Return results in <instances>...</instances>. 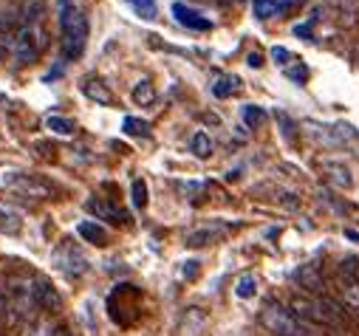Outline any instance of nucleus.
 <instances>
[{"label":"nucleus","mask_w":359,"mask_h":336,"mask_svg":"<svg viewBox=\"0 0 359 336\" xmlns=\"http://www.w3.org/2000/svg\"><path fill=\"white\" fill-rule=\"evenodd\" d=\"M57 15H60V31H62V40H60L62 57L65 59L82 57V51L88 46V34H91L85 12L74 4V0H57Z\"/></svg>","instance_id":"1"},{"label":"nucleus","mask_w":359,"mask_h":336,"mask_svg":"<svg viewBox=\"0 0 359 336\" xmlns=\"http://www.w3.org/2000/svg\"><path fill=\"white\" fill-rule=\"evenodd\" d=\"M292 311L294 316L303 322H317V325H339L342 322V311L334 300L328 297H306V294H297L292 297Z\"/></svg>","instance_id":"2"},{"label":"nucleus","mask_w":359,"mask_h":336,"mask_svg":"<svg viewBox=\"0 0 359 336\" xmlns=\"http://www.w3.org/2000/svg\"><path fill=\"white\" fill-rule=\"evenodd\" d=\"M260 325L269 330V333H275V336H306V325L294 316L292 308H283L278 302H269L263 311H260Z\"/></svg>","instance_id":"3"},{"label":"nucleus","mask_w":359,"mask_h":336,"mask_svg":"<svg viewBox=\"0 0 359 336\" xmlns=\"http://www.w3.org/2000/svg\"><path fill=\"white\" fill-rule=\"evenodd\" d=\"M12 43H15V59H18V65H32L40 57L43 46H46V34H43L40 26H23L15 34Z\"/></svg>","instance_id":"4"},{"label":"nucleus","mask_w":359,"mask_h":336,"mask_svg":"<svg viewBox=\"0 0 359 336\" xmlns=\"http://www.w3.org/2000/svg\"><path fill=\"white\" fill-rule=\"evenodd\" d=\"M9 311H12V319L15 322H29L34 319V283L29 280H15L12 288H9Z\"/></svg>","instance_id":"5"},{"label":"nucleus","mask_w":359,"mask_h":336,"mask_svg":"<svg viewBox=\"0 0 359 336\" xmlns=\"http://www.w3.org/2000/svg\"><path fill=\"white\" fill-rule=\"evenodd\" d=\"M306 130H309V136L311 139H317V141H323V144H328V147H339V144H351V141H356V127H351V125H345V122H339V125H320V122H306Z\"/></svg>","instance_id":"6"},{"label":"nucleus","mask_w":359,"mask_h":336,"mask_svg":"<svg viewBox=\"0 0 359 336\" xmlns=\"http://www.w3.org/2000/svg\"><path fill=\"white\" fill-rule=\"evenodd\" d=\"M4 187L20 192V195H29L34 201H43V198H51V187L46 181H40L37 176H23V173H9L4 176Z\"/></svg>","instance_id":"7"},{"label":"nucleus","mask_w":359,"mask_h":336,"mask_svg":"<svg viewBox=\"0 0 359 336\" xmlns=\"http://www.w3.org/2000/svg\"><path fill=\"white\" fill-rule=\"evenodd\" d=\"M51 260H54V266L60 269V272H65V274H82L85 269H88V260H85V255L74 246V243H62V246H57V251L51 255Z\"/></svg>","instance_id":"8"},{"label":"nucleus","mask_w":359,"mask_h":336,"mask_svg":"<svg viewBox=\"0 0 359 336\" xmlns=\"http://www.w3.org/2000/svg\"><path fill=\"white\" fill-rule=\"evenodd\" d=\"M34 302H37L40 311H48V314L62 311V297L51 286V280H46V277H37L34 280Z\"/></svg>","instance_id":"9"},{"label":"nucleus","mask_w":359,"mask_h":336,"mask_svg":"<svg viewBox=\"0 0 359 336\" xmlns=\"http://www.w3.org/2000/svg\"><path fill=\"white\" fill-rule=\"evenodd\" d=\"M172 15H175L178 23H182L184 29H190V31H210L212 29V20L204 18L198 9L187 6V4H172Z\"/></svg>","instance_id":"10"},{"label":"nucleus","mask_w":359,"mask_h":336,"mask_svg":"<svg viewBox=\"0 0 359 336\" xmlns=\"http://www.w3.org/2000/svg\"><path fill=\"white\" fill-rule=\"evenodd\" d=\"M79 91L91 99V102H97V105H114V94H111V88L105 85V82L97 76V74H88V76H82L79 79Z\"/></svg>","instance_id":"11"},{"label":"nucleus","mask_w":359,"mask_h":336,"mask_svg":"<svg viewBox=\"0 0 359 336\" xmlns=\"http://www.w3.org/2000/svg\"><path fill=\"white\" fill-rule=\"evenodd\" d=\"M85 209L91 215H97V220H108V223H128L130 220L119 206H114V204H108V198H97V195L85 201Z\"/></svg>","instance_id":"12"},{"label":"nucleus","mask_w":359,"mask_h":336,"mask_svg":"<svg viewBox=\"0 0 359 336\" xmlns=\"http://www.w3.org/2000/svg\"><path fill=\"white\" fill-rule=\"evenodd\" d=\"M300 0H252V12L257 20H272L286 15L289 9H294Z\"/></svg>","instance_id":"13"},{"label":"nucleus","mask_w":359,"mask_h":336,"mask_svg":"<svg viewBox=\"0 0 359 336\" xmlns=\"http://www.w3.org/2000/svg\"><path fill=\"white\" fill-rule=\"evenodd\" d=\"M320 170H323V176H325L337 190H351V187H353V173H351L348 164H342V161H323Z\"/></svg>","instance_id":"14"},{"label":"nucleus","mask_w":359,"mask_h":336,"mask_svg":"<svg viewBox=\"0 0 359 336\" xmlns=\"http://www.w3.org/2000/svg\"><path fill=\"white\" fill-rule=\"evenodd\" d=\"M294 283H297L300 288L311 291L314 297H320V294H323V288H325V280H323V274H320V269H317L314 263L300 266V269L294 272Z\"/></svg>","instance_id":"15"},{"label":"nucleus","mask_w":359,"mask_h":336,"mask_svg":"<svg viewBox=\"0 0 359 336\" xmlns=\"http://www.w3.org/2000/svg\"><path fill=\"white\" fill-rule=\"evenodd\" d=\"M76 234L82 240H88V243H94V246H108V240H111V234L105 232V226H100L97 220H82L76 226Z\"/></svg>","instance_id":"16"},{"label":"nucleus","mask_w":359,"mask_h":336,"mask_svg":"<svg viewBox=\"0 0 359 336\" xmlns=\"http://www.w3.org/2000/svg\"><path fill=\"white\" fill-rule=\"evenodd\" d=\"M238 91H241V79H238L235 74L218 76L215 85H212V97H215V99H229V97H235Z\"/></svg>","instance_id":"17"},{"label":"nucleus","mask_w":359,"mask_h":336,"mask_svg":"<svg viewBox=\"0 0 359 336\" xmlns=\"http://www.w3.org/2000/svg\"><path fill=\"white\" fill-rule=\"evenodd\" d=\"M221 234H224V226H204V229H196V232L187 234V246H193V248L210 246V243H215Z\"/></svg>","instance_id":"18"},{"label":"nucleus","mask_w":359,"mask_h":336,"mask_svg":"<svg viewBox=\"0 0 359 336\" xmlns=\"http://www.w3.org/2000/svg\"><path fill=\"white\" fill-rule=\"evenodd\" d=\"M133 102L142 105V108H150L156 102V88H153V82L144 76L136 82V88H133Z\"/></svg>","instance_id":"19"},{"label":"nucleus","mask_w":359,"mask_h":336,"mask_svg":"<svg viewBox=\"0 0 359 336\" xmlns=\"http://www.w3.org/2000/svg\"><path fill=\"white\" fill-rule=\"evenodd\" d=\"M190 150H193L196 158H210L212 155V139L204 130H196L193 139H190Z\"/></svg>","instance_id":"20"},{"label":"nucleus","mask_w":359,"mask_h":336,"mask_svg":"<svg viewBox=\"0 0 359 336\" xmlns=\"http://www.w3.org/2000/svg\"><path fill=\"white\" fill-rule=\"evenodd\" d=\"M241 119H243V125L246 127H260V125H266V111L263 108H257V105H243L241 108Z\"/></svg>","instance_id":"21"},{"label":"nucleus","mask_w":359,"mask_h":336,"mask_svg":"<svg viewBox=\"0 0 359 336\" xmlns=\"http://www.w3.org/2000/svg\"><path fill=\"white\" fill-rule=\"evenodd\" d=\"M257 294V280L255 274H241L238 283H235V297L238 300H252Z\"/></svg>","instance_id":"22"},{"label":"nucleus","mask_w":359,"mask_h":336,"mask_svg":"<svg viewBox=\"0 0 359 336\" xmlns=\"http://www.w3.org/2000/svg\"><path fill=\"white\" fill-rule=\"evenodd\" d=\"M20 226H23V220H20L18 212H12V209H0V232H4V234H18Z\"/></svg>","instance_id":"23"},{"label":"nucleus","mask_w":359,"mask_h":336,"mask_svg":"<svg viewBox=\"0 0 359 336\" xmlns=\"http://www.w3.org/2000/svg\"><path fill=\"white\" fill-rule=\"evenodd\" d=\"M43 15H46V0H26V9H23L26 26H37Z\"/></svg>","instance_id":"24"},{"label":"nucleus","mask_w":359,"mask_h":336,"mask_svg":"<svg viewBox=\"0 0 359 336\" xmlns=\"http://www.w3.org/2000/svg\"><path fill=\"white\" fill-rule=\"evenodd\" d=\"M122 130H125L128 136H142V139H147V136H150V125H147L144 119H139V116H125Z\"/></svg>","instance_id":"25"},{"label":"nucleus","mask_w":359,"mask_h":336,"mask_svg":"<svg viewBox=\"0 0 359 336\" xmlns=\"http://www.w3.org/2000/svg\"><path fill=\"white\" fill-rule=\"evenodd\" d=\"M342 297L351 308H359V280L356 277H342Z\"/></svg>","instance_id":"26"},{"label":"nucleus","mask_w":359,"mask_h":336,"mask_svg":"<svg viewBox=\"0 0 359 336\" xmlns=\"http://www.w3.org/2000/svg\"><path fill=\"white\" fill-rule=\"evenodd\" d=\"M128 4H130V9H133L139 18H144V20H156V15H158L156 0H128Z\"/></svg>","instance_id":"27"},{"label":"nucleus","mask_w":359,"mask_h":336,"mask_svg":"<svg viewBox=\"0 0 359 336\" xmlns=\"http://www.w3.org/2000/svg\"><path fill=\"white\" fill-rule=\"evenodd\" d=\"M46 127L51 130V133H57V136H71L76 127H74V122L71 119H62V116H48L46 119Z\"/></svg>","instance_id":"28"},{"label":"nucleus","mask_w":359,"mask_h":336,"mask_svg":"<svg viewBox=\"0 0 359 336\" xmlns=\"http://www.w3.org/2000/svg\"><path fill=\"white\" fill-rule=\"evenodd\" d=\"M130 190H133V206L144 209V206H147V184H144L142 178H136Z\"/></svg>","instance_id":"29"},{"label":"nucleus","mask_w":359,"mask_h":336,"mask_svg":"<svg viewBox=\"0 0 359 336\" xmlns=\"http://www.w3.org/2000/svg\"><path fill=\"white\" fill-rule=\"evenodd\" d=\"M286 76H289V79H294L297 85H303V82L309 79V68H306L303 62H297L294 68H286Z\"/></svg>","instance_id":"30"},{"label":"nucleus","mask_w":359,"mask_h":336,"mask_svg":"<svg viewBox=\"0 0 359 336\" xmlns=\"http://www.w3.org/2000/svg\"><path fill=\"white\" fill-rule=\"evenodd\" d=\"M48 330V325L46 322H40V319H29L26 322V333L23 336H43Z\"/></svg>","instance_id":"31"},{"label":"nucleus","mask_w":359,"mask_h":336,"mask_svg":"<svg viewBox=\"0 0 359 336\" xmlns=\"http://www.w3.org/2000/svg\"><path fill=\"white\" fill-rule=\"evenodd\" d=\"M272 59H275V62H280V65H289V59H294V57H292V51H289V48L275 46V48H272Z\"/></svg>","instance_id":"32"},{"label":"nucleus","mask_w":359,"mask_h":336,"mask_svg":"<svg viewBox=\"0 0 359 336\" xmlns=\"http://www.w3.org/2000/svg\"><path fill=\"white\" fill-rule=\"evenodd\" d=\"M278 122L283 125V136H286V139H294V130H297V125H294V122H292L286 113H280V111H278Z\"/></svg>","instance_id":"33"},{"label":"nucleus","mask_w":359,"mask_h":336,"mask_svg":"<svg viewBox=\"0 0 359 336\" xmlns=\"http://www.w3.org/2000/svg\"><path fill=\"white\" fill-rule=\"evenodd\" d=\"M311 18H309V23H303V26H294V34L297 37H306V40H314V34H311Z\"/></svg>","instance_id":"34"},{"label":"nucleus","mask_w":359,"mask_h":336,"mask_svg":"<svg viewBox=\"0 0 359 336\" xmlns=\"http://www.w3.org/2000/svg\"><path fill=\"white\" fill-rule=\"evenodd\" d=\"M187 280H196V274H198V260H187L184 263V272H182Z\"/></svg>","instance_id":"35"},{"label":"nucleus","mask_w":359,"mask_h":336,"mask_svg":"<svg viewBox=\"0 0 359 336\" xmlns=\"http://www.w3.org/2000/svg\"><path fill=\"white\" fill-rule=\"evenodd\" d=\"M246 62H249V68H260V65H263V57L255 51V54H249V57H246Z\"/></svg>","instance_id":"36"},{"label":"nucleus","mask_w":359,"mask_h":336,"mask_svg":"<svg viewBox=\"0 0 359 336\" xmlns=\"http://www.w3.org/2000/svg\"><path fill=\"white\" fill-rule=\"evenodd\" d=\"M4 311H9V300H6V291L0 288V314H4Z\"/></svg>","instance_id":"37"},{"label":"nucleus","mask_w":359,"mask_h":336,"mask_svg":"<svg viewBox=\"0 0 359 336\" xmlns=\"http://www.w3.org/2000/svg\"><path fill=\"white\" fill-rule=\"evenodd\" d=\"M345 237H348V240H356V243H359V232H353V229H345Z\"/></svg>","instance_id":"38"},{"label":"nucleus","mask_w":359,"mask_h":336,"mask_svg":"<svg viewBox=\"0 0 359 336\" xmlns=\"http://www.w3.org/2000/svg\"><path fill=\"white\" fill-rule=\"evenodd\" d=\"M51 336H74V333H68V330H54Z\"/></svg>","instance_id":"39"}]
</instances>
